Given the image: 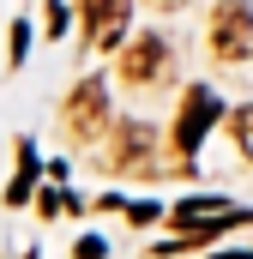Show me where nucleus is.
Instances as JSON below:
<instances>
[{
	"mask_svg": "<svg viewBox=\"0 0 253 259\" xmlns=\"http://www.w3.org/2000/svg\"><path fill=\"white\" fill-rule=\"evenodd\" d=\"M169 217H175V247H187V241H199V235H211V229L247 223L253 211H235L229 199H181Z\"/></svg>",
	"mask_w": 253,
	"mask_h": 259,
	"instance_id": "f257e3e1",
	"label": "nucleus"
},
{
	"mask_svg": "<svg viewBox=\"0 0 253 259\" xmlns=\"http://www.w3.org/2000/svg\"><path fill=\"white\" fill-rule=\"evenodd\" d=\"M211 55L217 61H247L253 55V6L247 0H229L211 12Z\"/></svg>",
	"mask_w": 253,
	"mask_h": 259,
	"instance_id": "f03ea898",
	"label": "nucleus"
},
{
	"mask_svg": "<svg viewBox=\"0 0 253 259\" xmlns=\"http://www.w3.org/2000/svg\"><path fill=\"white\" fill-rule=\"evenodd\" d=\"M211 121H217V97H211L205 84H193V91H187V109H181V127H175L181 157H193V151H199V139L211 133Z\"/></svg>",
	"mask_w": 253,
	"mask_h": 259,
	"instance_id": "7ed1b4c3",
	"label": "nucleus"
},
{
	"mask_svg": "<svg viewBox=\"0 0 253 259\" xmlns=\"http://www.w3.org/2000/svg\"><path fill=\"white\" fill-rule=\"evenodd\" d=\"M85 12H91V42H97V49H115L126 36L133 0H85Z\"/></svg>",
	"mask_w": 253,
	"mask_h": 259,
	"instance_id": "20e7f679",
	"label": "nucleus"
},
{
	"mask_svg": "<svg viewBox=\"0 0 253 259\" xmlns=\"http://www.w3.org/2000/svg\"><path fill=\"white\" fill-rule=\"evenodd\" d=\"M169 61V49H163V36H139L133 49H126V78H139V84H151L157 72Z\"/></svg>",
	"mask_w": 253,
	"mask_h": 259,
	"instance_id": "39448f33",
	"label": "nucleus"
},
{
	"mask_svg": "<svg viewBox=\"0 0 253 259\" xmlns=\"http://www.w3.org/2000/svg\"><path fill=\"white\" fill-rule=\"evenodd\" d=\"M66 109H72V127H78V133H91L97 121H103V84L91 78L85 91H72V103H66Z\"/></svg>",
	"mask_w": 253,
	"mask_h": 259,
	"instance_id": "423d86ee",
	"label": "nucleus"
},
{
	"mask_svg": "<svg viewBox=\"0 0 253 259\" xmlns=\"http://www.w3.org/2000/svg\"><path fill=\"white\" fill-rule=\"evenodd\" d=\"M30 187H36V145L18 139V175H12V187H6V205H24Z\"/></svg>",
	"mask_w": 253,
	"mask_h": 259,
	"instance_id": "0eeeda50",
	"label": "nucleus"
},
{
	"mask_svg": "<svg viewBox=\"0 0 253 259\" xmlns=\"http://www.w3.org/2000/svg\"><path fill=\"white\" fill-rule=\"evenodd\" d=\"M235 145L253 157V103H247V109H235Z\"/></svg>",
	"mask_w": 253,
	"mask_h": 259,
	"instance_id": "6e6552de",
	"label": "nucleus"
},
{
	"mask_svg": "<svg viewBox=\"0 0 253 259\" xmlns=\"http://www.w3.org/2000/svg\"><path fill=\"white\" fill-rule=\"evenodd\" d=\"M24 42H30V24H24V18H18V24H12V66L24 61Z\"/></svg>",
	"mask_w": 253,
	"mask_h": 259,
	"instance_id": "1a4fd4ad",
	"label": "nucleus"
},
{
	"mask_svg": "<svg viewBox=\"0 0 253 259\" xmlns=\"http://www.w3.org/2000/svg\"><path fill=\"white\" fill-rule=\"evenodd\" d=\"M66 30V0H49V36H61Z\"/></svg>",
	"mask_w": 253,
	"mask_h": 259,
	"instance_id": "9d476101",
	"label": "nucleus"
},
{
	"mask_svg": "<svg viewBox=\"0 0 253 259\" xmlns=\"http://www.w3.org/2000/svg\"><path fill=\"white\" fill-rule=\"evenodd\" d=\"M36 205H43V217H61V211H66V193H55V187H49Z\"/></svg>",
	"mask_w": 253,
	"mask_h": 259,
	"instance_id": "9b49d317",
	"label": "nucleus"
},
{
	"mask_svg": "<svg viewBox=\"0 0 253 259\" xmlns=\"http://www.w3.org/2000/svg\"><path fill=\"white\" fill-rule=\"evenodd\" d=\"M126 217H133V223H157V205H145V199H139V205H126Z\"/></svg>",
	"mask_w": 253,
	"mask_h": 259,
	"instance_id": "f8f14e48",
	"label": "nucleus"
},
{
	"mask_svg": "<svg viewBox=\"0 0 253 259\" xmlns=\"http://www.w3.org/2000/svg\"><path fill=\"white\" fill-rule=\"evenodd\" d=\"M78 259H103V235H85L78 241Z\"/></svg>",
	"mask_w": 253,
	"mask_h": 259,
	"instance_id": "ddd939ff",
	"label": "nucleus"
},
{
	"mask_svg": "<svg viewBox=\"0 0 253 259\" xmlns=\"http://www.w3.org/2000/svg\"><path fill=\"white\" fill-rule=\"evenodd\" d=\"M217 259H253V253H217Z\"/></svg>",
	"mask_w": 253,
	"mask_h": 259,
	"instance_id": "4468645a",
	"label": "nucleus"
},
{
	"mask_svg": "<svg viewBox=\"0 0 253 259\" xmlns=\"http://www.w3.org/2000/svg\"><path fill=\"white\" fill-rule=\"evenodd\" d=\"M157 6H181V0H157Z\"/></svg>",
	"mask_w": 253,
	"mask_h": 259,
	"instance_id": "2eb2a0df",
	"label": "nucleus"
}]
</instances>
